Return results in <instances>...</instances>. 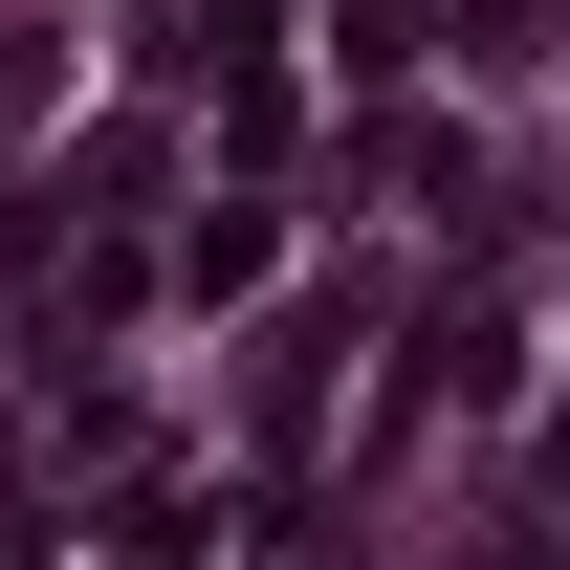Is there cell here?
Returning <instances> with one entry per match:
<instances>
[]
</instances>
